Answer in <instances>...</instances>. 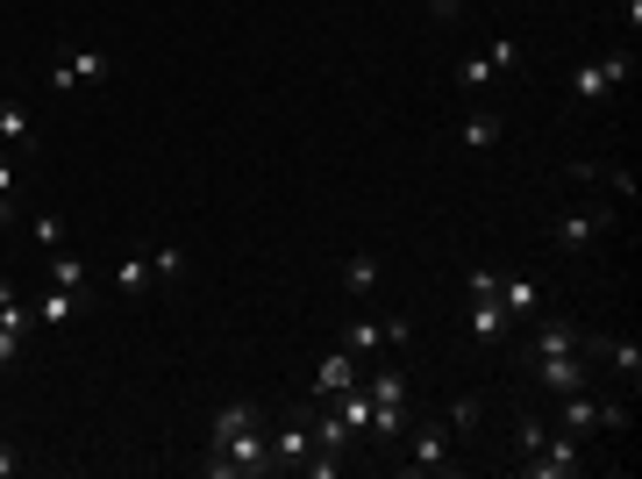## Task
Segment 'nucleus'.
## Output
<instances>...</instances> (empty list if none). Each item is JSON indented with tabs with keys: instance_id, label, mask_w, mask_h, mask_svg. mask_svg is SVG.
Wrapping results in <instances>:
<instances>
[{
	"instance_id": "nucleus-1",
	"label": "nucleus",
	"mask_w": 642,
	"mask_h": 479,
	"mask_svg": "<svg viewBox=\"0 0 642 479\" xmlns=\"http://www.w3.org/2000/svg\"><path fill=\"white\" fill-rule=\"evenodd\" d=\"M629 79H635V51H607V57H586V65L571 72V100H578V108H607V100H614Z\"/></svg>"
},
{
	"instance_id": "nucleus-2",
	"label": "nucleus",
	"mask_w": 642,
	"mask_h": 479,
	"mask_svg": "<svg viewBox=\"0 0 642 479\" xmlns=\"http://www.w3.org/2000/svg\"><path fill=\"white\" fill-rule=\"evenodd\" d=\"M614 230V207H564L557 222H549V236H557V251H592L600 236Z\"/></svg>"
},
{
	"instance_id": "nucleus-3",
	"label": "nucleus",
	"mask_w": 642,
	"mask_h": 479,
	"mask_svg": "<svg viewBox=\"0 0 642 479\" xmlns=\"http://www.w3.org/2000/svg\"><path fill=\"white\" fill-rule=\"evenodd\" d=\"M500 72H522V43H514V36H493L479 57H464V65H457V86H464V94H479V86L500 79Z\"/></svg>"
},
{
	"instance_id": "nucleus-4",
	"label": "nucleus",
	"mask_w": 642,
	"mask_h": 479,
	"mask_svg": "<svg viewBox=\"0 0 642 479\" xmlns=\"http://www.w3.org/2000/svg\"><path fill=\"white\" fill-rule=\"evenodd\" d=\"M107 65H115L107 51H94V43H79V51H65V57L51 65V94H86L94 79H107Z\"/></svg>"
},
{
	"instance_id": "nucleus-5",
	"label": "nucleus",
	"mask_w": 642,
	"mask_h": 479,
	"mask_svg": "<svg viewBox=\"0 0 642 479\" xmlns=\"http://www.w3.org/2000/svg\"><path fill=\"white\" fill-rule=\"evenodd\" d=\"M522 472L528 479H571V472H586V451H578V437H543L522 458Z\"/></svg>"
},
{
	"instance_id": "nucleus-6",
	"label": "nucleus",
	"mask_w": 642,
	"mask_h": 479,
	"mask_svg": "<svg viewBox=\"0 0 642 479\" xmlns=\"http://www.w3.org/2000/svg\"><path fill=\"white\" fill-rule=\"evenodd\" d=\"M407 472H421V479H450V472H457V458H450V429H442V423L415 429V444H407Z\"/></svg>"
},
{
	"instance_id": "nucleus-7",
	"label": "nucleus",
	"mask_w": 642,
	"mask_h": 479,
	"mask_svg": "<svg viewBox=\"0 0 642 479\" xmlns=\"http://www.w3.org/2000/svg\"><path fill=\"white\" fill-rule=\"evenodd\" d=\"M578 337H586V329H578L571 316H543L522 337V358H564V351H578Z\"/></svg>"
},
{
	"instance_id": "nucleus-8",
	"label": "nucleus",
	"mask_w": 642,
	"mask_h": 479,
	"mask_svg": "<svg viewBox=\"0 0 642 479\" xmlns=\"http://www.w3.org/2000/svg\"><path fill=\"white\" fill-rule=\"evenodd\" d=\"M528 372H535V386H543V394H578V386H586V351L528 358Z\"/></svg>"
},
{
	"instance_id": "nucleus-9",
	"label": "nucleus",
	"mask_w": 642,
	"mask_h": 479,
	"mask_svg": "<svg viewBox=\"0 0 642 479\" xmlns=\"http://www.w3.org/2000/svg\"><path fill=\"white\" fill-rule=\"evenodd\" d=\"M578 351H586V358H607L614 372H629V386L642 380V343L635 337H578Z\"/></svg>"
},
{
	"instance_id": "nucleus-10",
	"label": "nucleus",
	"mask_w": 642,
	"mask_h": 479,
	"mask_svg": "<svg viewBox=\"0 0 642 479\" xmlns=\"http://www.w3.org/2000/svg\"><path fill=\"white\" fill-rule=\"evenodd\" d=\"M357 380H364V358H350V351H329V358H321V372H314V401L343 394V386H357Z\"/></svg>"
},
{
	"instance_id": "nucleus-11",
	"label": "nucleus",
	"mask_w": 642,
	"mask_h": 479,
	"mask_svg": "<svg viewBox=\"0 0 642 479\" xmlns=\"http://www.w3.org/2000/svg\"><path fill=\"white\" fill-rule=\"evenodd\" d=\"M329 401H335V394H329ZM335 415H343V437L372 444V394H364V380H357V386H343V401H335Z\"/></svg>"
},
{
	"instance_id": "nucleus-12",
	"label": "nucleus",
	"mask_w": 642,
	"mask_h": 479,
	"mask_svg": "<svg viewBox=\"0 0 642 479\" xmlns=\"http://www.w3.org/2000/svg\"><path fill=\"white\" fill-rule=\"evenodd\" d=\"M314 451V429H300V423H286V429H271V472H300V458Z\"/></svg>"
},
{
	"instance_id": "nucleus-13",
	"label": "nucleus",
	"mask_w": 642,
	"mask_h": 479,
	"mask_svg": "<svg viewBox=\"0 0 642 479\" xmlns=\"http://www.w3.org/2000/svg\"><path fill=\"white\" fill-rule=\"evenodd\" d=\"M29 308H36V322H43V329H65V322H79V294H72V287H43Z\"/></svg>"
},
{
	"instance_id": "nucleus-14",
	"label": "nucleus",
	"mask_w": 642,
	"mask_h": 479,
	"mask_svg": "<svg viewBox=\"0 0 642 479\" xmlns=\"http://www.w3.org/2000/svg\"><path fill=\"white\" fill-rule=\"evenodd\" d=\"M557 408H564V437H592L600 429V401L578 386V394H557Z\"/></svg>"
},
{
	"instance_id": "nucleus-15",
	"label": "nucleus",
	"mask_w": 642,
	"mask_h": 479,
	"mask_svg": "<svg viewBox=\"0 0 642 479\" xmlns=\"http://www.w3.org/2000/svg\"><path fill=\"white\" fill-rule=\"evenodd\" d=\"M500 137H507V115H500V108H479L464 129H457V143H464V151H493Z\"/></svg>"
},
{
	"instance_id": "nucleus-16",
	"label": "nucleus",
	"mask_w": 642,
	"mask_h": 479,
	"mask_svg": "<svg viewBox=\"0 0 642 479\" xmlns=\"http://www.w3.org/2000/svg\"><path fill=\"white\" fill-rule=\"evenodd\" d=\"M500 308H507V322L543 316V287H535V279H507V273H500Z\"/></svg>"
},
{
	"instance_id": "nucleus-17",
	"label": "nucleus",
	"mask_w": 642,
	"mask_h": 479,
	"mask_svg": "<svg viewBox=\"0 0 642 479\" xmlns=\"http://www.w3.org/2000/svg\"><path fill=\"white\" fill-rule=\"evenodd\" d=\"M29 322H36V308H29V294L14 287V279H0V329L29 343Z\"/></svg>"
},
{
	"instance_id": "nucleus-18",
	"label": "nucleus",
	"mask_w": 642,
	"mask_h": 479,
	"mask_svg": "<svg viewBox=\"0 0 642 479\" xmlns=\"http://www.w3.org/2000/svg\"><path fill=\"white\" fill-rule=\"evenodd\" d=\"M0 143H14V151H29V143H36V123H29L22 100H0Z\"/></svg>"
},
{
	"instance_id": "nucleus-19",
	"label": "nucleus",
	"mask_w": 642,
	"mask_h": 479,
	"mask_svg": "<svg viewBox=\"0 0 642 479\" xmlns=\"http://www.w3.org/2000/svg\"><path fill=\"white\" fill-rule=\"evenodd\" d=\"M343 351L350 358H378V351H386V316H378V322H350L343 329Z\"/></svg>"
},
{
	"instance_id": "nucleus-20",
	"label": "nucleus",
	"mask_w": 642,
	"mask_h": 479,
	"mask_svg": "<svg viewBox=\"0 0 642 479\" xmlns=\"http://www.w3.org/2000/svg\"><path fill=\"white\" fill-rule=\"evenodd\" d=\"M378 279H386V265H378L372 251H357V258H343V287H350V294H378Z\"/></svg>"
},
{
	"instance_id": "nucleus-21",
	"label": "nucleus",
	"mask_w": 642,
	"mask_h": 479,
	"mask_svg": "<svg viewBox=\"0 0 642 479\" xmlns=\"http://www.w3.org/2000/svg\"><path fill=\"white\" fill-rule=\"evenodd\" d=\"M507 308H500V301H471V337H479V343H500V337H507Z\"/></svg>"
},
{
	"instance_id": "nucleus-22",
	"label": "nucleus",
	"mask_w": 642,
	"mask_h": 479,
	"mask_svg": "<svg viewBox=\"0 0 642 479\" xmlns=\"http://www.w3.org/2000/svg\"><path fill=\"white\" fill-rule=\"evenodd\" d=\"M51 287H72V294H86V258H79V251H65V244L51 251Z\"/></svg>"
},
{
	"instance_id": "nucleus-23",
	"label": "nucleus",
	"mask_w": 642,
	"mask_h": 479,
	"mask_svg": "<svg viewBox=\"0 0 642 479\" xmlns=\"http://www.w3.org/2000/svg\"><path fill=\"white\" fill-rule=\"evenodd\" d=\"M407 429V401H372V444H393Z\"/></svg>"
},
{
	"instance_id": "nucleus-24",
	"label": "nucleus",
	"mask_w": 642,
	"mask_h": 479,
	"mask_svg": "<svg viewBox=\"0 0 642 479\" xmlns=\"http://www.w3.org/2000/svg\"><path fill=\"white\" fill-rule=\"evenodd\" d=\"M22 230H29V236H36V244H43V251H57V244H65V215H57V207H36V215H29V222H22Z\"/></svg>"
},
{
	"instance_id": "nucleus-25",
	"label": "nucleus",
	"mask_w": 642,
	"mask_h": 479,
	"mask_svg": "<svg viewBox=\"0 0 642 479\" xmlns=\"http://www.w3.org/2000/svg\"><path fill=\"white\" fill-rule=\"evenodd\" d=\"M343 444H350L343 437V415H335V401H329V408L314 415V451H343Z\"/></svg>"
},
{
	"instance_id": "nucleus-26",
	"label": "nucleus",
	"mask_w": 642,
	"mask_h": 479,
	"mask_svg": "<svg viewBox=\"0 0 642 479\" xmlns=\"http://www.w3.org/2000/svg\"><path fill=\"white\" fill-rule=\"evenodd\" d=\"M364 394L372 401H407V372H393V365H378L372 380H364Z\"/></svg>"
},
{
	"instance_id": "nucleus-27",
	"label": "nucleus",
	"mask_w": 642,
	"mask_h": 479,
	"mask_svg": "<svg viewBox=\"0 0 642 479\" xmlns=\"http://www.w3.org/2000/svg\"><path fill=\"white\" fill-rule=\"evenodd\" d=\"M143 258H150V279H179V273H186V251H179V244H158V251H143Z\"/></svg>"
},
{
	"instance_id": "nucleus-28",
	"label": "nucleus",
	"mask_w": 642,
	"mask_h": 479,
	"mask_svg": "<svg viewBox=\"0 0 642 479\" xmlns=\"http://www.w3.org/2000/svg\"><path fill=\"white\" fill-rule=\"evenodd\" d=\"M115 287L121 294H150V258H121L115 265Z\"/></svg>"
},
{
	"instance_id": "nucleus-29",
	"label": "nucleus",
	"mask_w": 642,
	"mask_h": 479,
	"mask_svg": "<svg viewBox=\"0 0 642 479\" xmlns=\"http://www.w3.org/2000/svg\"><path fill=\"white\" fill-rule=\"evenodd\" d=\"M479 401H450V415H442V429H450V437H471V429H479Z\"/></svg>"
},
{
	"instance_id": "nucleus-30",
	"label": "nucleus",
	"mask_w": 642,
	"mask_h": 479,
	"mask_svg": "<svg viewBox=\"0 0 642 479\" xmlns=\"http://www.w3.org/2000/svg\"><path fill=\"white\" fill-rule=\"evenodd\" d=\"M592 179H607L621 201H635V172H629V164H592Z\"/></svg>"
},
{
	"instance_id": "nucleus-31",
	"label": "nucleus",
	"mask_w": 642,
	"mask_h": 479,
	"mask_svg": "<svg viewBox=\"0 0 642 479\" xmlns=\"http://www.w3.org/2000/svg\"><path fill=\"white\" fill-rule=\"evenodd\" d=\"M300 472H308V479H335V472H343V451H308Z\"/></svg>"
},
{
	"instance_id": "nucleus-32",
	"label": "nucleus",
	"mask_w": 642,
	"mask_h": 479,
	"mask_svg": "<svg viewBox=\"0 0 642 479\" xmlns=\"http://www.w3.org/2000/svg\"><path fill=\"white\" fill-rule=\"evenodd\" d=\"M600 429L607 437H629V401H600Z\"/></svg>"
},
{
	"instance_id": "nucleus-33",
	"label": "nucleus",
	"mask_w": 642,
	"mask_h": 479,
	"mask_svg": "<svg viewBox=\"0 0 642 479\" xmlns=\"http://www.w3.org/2000/svg\"><path fill=\"white\" fill-rule=\"evenodd\" d=\"M421 8H428V14H436V22H442V29H450V22H464V0H421Z\"/></svg>"
},
{
	"instance_id": "nucleus-34",
	"label": "nucleus",
	"mask_w": 642,
	"mask_h": 479,
	"mask_svg": "<svg viewBox=\"0 0 642 479\" xmlns=\"http://www.w3.org/2000/svg\"><path fill=\"white\" fill-rule=\"evenodd\" d=\"M0 230H22V207H14V193H0Z\"/></svg>"
},
{
	"instance_id": "nucleus-35",
	"label": "nucleus",
	"mask_w": 642,
	"mask_h": 479,
	"mask_svg": "<svg viewBox=\"0 0 642 479\" xmlns=\"http://www.w3.org/2000/svg\"><path fill=\"white\" fill-rule=\"evenodd\" d=\"M14 358H22V337H8V329H0V372H8Z\"/></svg>"
},
{
	"instance_id": "nucleus-36",
	"label": "nucleus",
	"mask_w": 642,
	"mask_h": 479,
	"mask_svg": "<svg viewBox=\"0 0 642 479\" xmlns=\"http://www.w3.org/2000/svg\"><path fill=\"white\" fill-rule=\"evenodd\" d=\"M14 187H22V164H14V158H0V193H14Z\"/></svg>"
},
{
	"instance_id": "nucleus-37",
	"label": "nucleus",
	"mask_w": 642,
	"mask_h": 479,
	"mask_svg": "<svg viewBox=\"0 0 642 479\" xmlns=\"http://www.w3.org/2000/svg\"><path fill=\"white\" fill-rule=\"evenodd\" d=\"M14 472H22V458H14V444L0 437V479H14Z\"/></svg>"
}]
</instances>
